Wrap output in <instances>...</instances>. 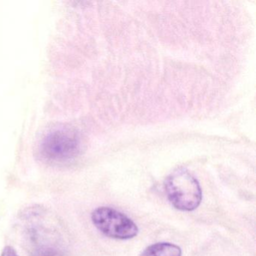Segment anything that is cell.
Instances as JSON below:
<instances>
[{"label": "cell", "instance_id": "cell-1", "mask_svg": "<svg viewBox=\"0 0 256 256\" xmlns=\"http://www.w3.org/2000/svg\"><path fill=\"white\" fill-rule=\"evenodd\" d=\"M168 198L176 209L192 211L200 205L202 192L197 179L184 168L170 174L164 182Z\"/></svg>", "mask_w": 256, "mask_h": 256}, {"label": "cell", "instance_id": "cell-2", "mask_svg": "<svg viewBox=\"0 0 256 256\" xmlns=\"http://www.w3.org/2000/svg\"><path fill=\"white\" fill-rule=\"evenodd\" d=\"M80 149L78 134L72 130H55L41 144L42 156L50 162H64L77 156Z\"/></svg>", "mask_w": 256, "mask_h": 256}, {"label": "cell", "instance_id": "cell-3", "mask_svg": "<svg viewBox=\"0 0 256 256\" xmlns=\"http://www.w3.org/2000/svg\"><path fill=\"white\" fill-rule=\"evenodd\" d=\"M92 221L102 233L110 238L131 239L138 233V228L131 218L108 206L96 209L92 214Z\"/></svg>", "mask_w": 256, "mask_h": 256}, {"label": "cell", "instance_id": "cell-4", "mask_svg": "<svg viewBox=\"0 0 256 256\" xmlns=\"http://www.w3.org/2000/svg\"><path fill=\"white\" fill-rule=\"evenodd\" d=\"M140 256H182V250L170 242H157L148 246Z\"/></svg>", "mask_w": 256, "mask_h": 256}, {"label": "cell", "instance_id": "cell-5", "mask_svg": "<svg viewBox=\"0 0 256 256\" xmlns=\"http://www.w3.org/2000/svg\"><path fill=\"white\" fill-rule=\"evenodd\" d=\"M2 256H18L16 250L11 246H6L2 252Z\"/></svg>", "mask_w": 256, "mask_h": 256}]
</instances>
